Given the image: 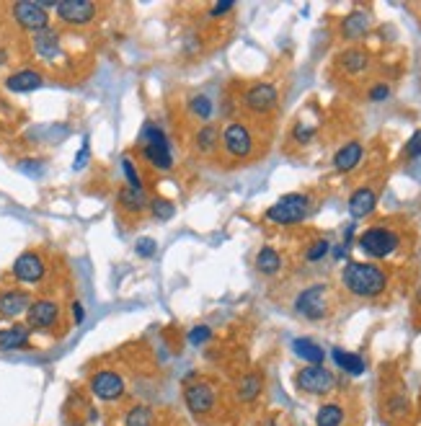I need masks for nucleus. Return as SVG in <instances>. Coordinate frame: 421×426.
<instances>
[{"mask_svg": "<svg viewBox=\"0 0 421 426\" xmlns=\"http://www.w3.org/2000/svg\"><path fill=\"white\" fill-rule=\"evenodd\" d=\"M256 269L261 271V274H277L279 269H282V258H279L277 248H272V245H264V248L258 250L256 256Z\"/></svg>", "mask_w": 421, "mask_h": 426, "instance_id": "obj_27", "label": "nucleus"}, {"mask_svg": "<svg viewBox=\"0 0 421 426\" xmlns=\"http://www.w3.org/2000/svg\"><path fill=\"white\" fill-rule=\"evenodd\" d=\"M367 29H370V19H367L365 11H354V14H349L347 19L341 21L344 39H360V36L367 34Z\"/></svg>", "mask_w": 421, "mask_h": 426, "instance_id": "obj_23", "label": "nucleus"}, {"mask_svg": "<svg viewBox=\"0 0 421 426\" xmlns=\"http://www.w3.org/2000/svg\"><path fill=\"white\" fill-rule=\"evenodd\" d=\"M398 245H401L398 235L393 230H387V228H370V230H365L360 235V248L372 258L390 256Z\"/></svg>", "mask_w": 421, "mask_h": 426, "instance_id": "obj_5", "label": "nucleus"}, {"mask_svg": "<svg viewBox=\"0 0 421 426\" xmlns=\"http://www.w3.org/2000/svg\"><path fill=\"white\" fill-rule=\"evenodd\" d=\"M34 49L39 57H44V60H55V57H60V52H62L60 34L52 31V29H44V31L34 34Z\"/></svg>", "mask_w": 421, "mask_h": 426, "instance_id": "obj_20", "label": "nucleus"}, {"mask_svg": "<svg viewBox=\"0 0 421 426\" xmlns=\"http://www.w3.org/2000/svg\"><path fill=\"white\" fill-rule=\"evenodd\" d=\"M310 212V196L305 194H285L266 210V220L274 225H295L303 223Z\"/></svg>", "mask_w": 421, "mask_h": 426, "instance_id": "obj_3", "label": "nucleus"}, {"mask_svg": "<svg viewBox=\"0 0 421 426\" xmlns=\"http://www.w3.org/2000/svg\"><path fill=\"white\" fill-rule=\"evenodd\" d=\"M313 132H315V127H310V124H303L300 122L298 127H295V140L298 142H308L313 137Z\"/></svg>", "mask_w": 421, "mask_h": 426, "instance_id": "obj_39", "label": "nucleus"}, {"mask_svg": "<svg viewBox=\"0 0 421 426\" xmlns=\"http://www.w3.org/2000/svg\"><path fill=\"white\" fill-rule=\"evenodd\" d=\"M375 204H377V194L370 186H362V189H357L349 196V215L354 220H362V217H367L375 210Z\"/></svg>", "mask_w": 421, "mask_h": 426, "instance_id": "obj_17", "label": "nucleus"}, {"mask_svg": "<svg viewBox=\"0 0 421 426\" xmlns=\"http://www.w3.org/2000/svg\"><path fill=\"white\" fill-rule=\"evenodd\" d=\"M341 421H344V408L336 406V403H326L315 416L318 426H341Z\"/></svg>", "mask_w": 421, "mask_h": 426, "instance_id": "obj_29", "label": "nucleus"}, {"mask_svg": "<svg viewBox=\"0 0 421 426\" xmlns=\"http://www.w3.org/2000/svg\"><path fill=\"white\" fill-rule=\"evenodd\" d=\"M261 390H264V377H261L258 372H245L243 377L238 380V385H235L238 400H243V403H251V400H256Z\"/></svg>", "mask_w": 421, "mask_h": 426, "instance_id": "obj_22", "label": "nucleus"}, {"mask_svg": "<svg viewBox=\"0 0 421 426\" xmlns=\"http://www.w3.org/2000/svg\"><path fill=\"white\" fill-rule=\"evenodd\" d=\"M150 210H153V215H156L158 220H171L173 212H176V207H173V202H168V199L156 196V199L150 202Z\"/></svg>", "mask_w": 421, "mask_h": 426, "instance_id": "obj_32", "label": "nucleus"}, {"mask_svg": "<svg viewBox=\"0 0 421 426\" xmlns=\"http://www.w3.org/2000/svg\"><path fill=\"white\" fill-rule=\"evenodd\" d=\"M328 248H331V243H328L326 238H320V240H315V243L308 248L305 258H308V261H320V258L328 253Z\"/></svg>", "mask_w": 421, "mask_h": 426, "instance_id": "obj_34", "label": "nucleus"}, {"mask_svg": "<svg viewBox=\"0 0 421 426\" xmlns=\"http://www.w3.org/2000/svg\"><path fill=\"white\" fill-rule=\"evenodd\" d=\"M29 336H31V328L29 325H8L0 331V352H14V349H24L29 344Z\"/></svg>", "mask_w": 421, "mask_h": 426, "instance_id": "obj_18", "label": "nucleus"}, {"mask_svg": "<svg viewBox=\"0 0 421 426\" xmlns=\"http://www.w3.org/2000/svg\"><path fill=\"white\" fill-rule=\"evenodd\" d=\"M295 310L303 318L320 320L328 315V287L326 284H313L308 290H303L295 300Z\"/></svg>", "mask_w": 421, "mask_h": 426, "instance_id": "obj_4", "label": "nucleus"}, {"mask_svg": "<svg viewBox=\"0 0 421 426\" xmlns=\"http://www.w3.org/2000/svg\"><path fill=\"white\" fill-rule=\"evenodd\" d=\"M91 392H93L98 400H106V403H114L124 395V380L122 375H116L114 370H101L91 377Z\"/></svg>", "mask_w": 421, "mask_h": 426, "instance_id": "obj_12", "label": "nucleus"}, {"mask_svg": "<svg viewBox=\"0 0 421 426\" xmlns=\"http://www.w3.org/2000/svg\"><path fill=\"white\" fill-rule=\"evenodd\" d=\"M277 103L279 93L272 83H253L243 96V106L248 111H253V114H269V111L277 108Z\"/></svg>", "mask_w": 421, "mask_h": 426, "instance_id": "obj_9", "label": "nucleus"}, {"mask_svg": "<svg viewBox=\"0 0 421 426\" xmlns=\"http://www.w3.org/2000/svg\"><path fill=\"white\" fill-rule=\"evenodd\" d=\"M189 108H191V114L199 116V119H210L212 116V101L207 96H191Z\"/></svg>", "mask_w": 421, "mask_h": 426, "instance_id": "obj_31", "label": "nucleus"}, {"mask_svg": "<svg viewBox=\"0 0 421 426\" xmlns=\"http://www.w3.org/2000/svg\"><path fill=\"white\" fill-rule=\"evenodd\" d=\"M233 8V0H225V3H218V6H212V11H210V16L212 19H218V16H223V14H228Z\"/></svg>", "mask_w": 421, "mask_h": 426, "instance_id": "obj_41", "label": "nucleus"}, {"mask_svg": "<svg viewBox=\"0 0 421 426\" xmlns=\"http://www.w3.org/2000/svg\"><path fill=\"white\" fill-rule=\"evenodd\" d=\"M183 400H186V406H189V411L194 413V416H204V413H210L212 408H215L218 392H215V387H212L210 382L199 380V382L186 385V390H183Z\"/></svg>", "mask_w": 421, "mask_h": 426, "instance_id": "obj_10", "label": "nucleus"}, {"mask_svg": "<svg viewBox=\"0 0 421 426\" xmlns=\"http://www.w3.org/2000/svg\"><path fill=\"white\" fill-rule=\"evenodd\" d=\"M406 156L408 158H421V129H416L414 135L406 142Z\"/></svg>", "mask_w": 421, "mask_h": 426, "instance_id": "obj_37", "label": "nucleus"}, {"mask_svg": "<svg viewBox=\"0 0 421 426\" xmlns=\"http://www.w3.org/2000/svg\"><path fill=\"white\" fill-rule=\"evenodd\" d=\"M14 19L21 29L34 31V34L49 29V14L39 3H34V0H19V3H14Z\"/></svg>", "mask_w": 421, "mask_h": 426, "instance_id": "obj_8", "label": "nucleus"}, {"mask_svg": "<svg viewBox=\"0 0 421 426\" xmlns=\"http://www.w3.org/2000/svg\"><path fill=\"white\" fill-rule=\"evenodd\" d=\"M223 148L235 161H245L253 153V135L243 122H230L223 129Z\"/></svg>", "mask_w": 421, "mask_h": 426, "instance_id": "obj_6", "label": "nucleus"}, {"mask_svg": "<svg viewBox=\"0 0 421 426\" xmlns=\"http://www.w3.org/2000/svg\"><path fill=\"white\" fill-rule=\"evenodd\" d=\"M212 338V328L210 325H194L189 331V344L191 346H199V344H204V341H210Z\"/></svg>", "mask_w": 421, "mask_h": 426, "instance_id": "obj_35", "label": "nucleus"}, {"mask_svg": "<svg viewBox=\"0 0 421 426\" xmlns=\"http://www.w3.org/2000/svg\"><path fill=\"white\" fill-rule=\"evenodd\" d=\"M341 282L352 292L354 298H380L382 292L387 290V274L377 264H362V261H352L347 264Z\"/></svg>", "mask_w": 421, "mask_h": 426, "instance_id": "obj_1", "label": "nucleus"}, {"mask_svg": "<svg viewBox=\"0 0 421 426\" xmlns=\"http://www.w3.org/2000/svg\"><path fill=\"white\" fill-rule=\"evenodd\" d=\"M360 161H362V145L360 142H347L333 156V168L339 171V173H349V171H354L360 166Z\"/></svg>", "mask_w": 421, "mask_h": 426, "instance_id": "obj_19", "label": "nucleus"}, {"mask_svg": "<svg viewBox=\"0 0 421 426\" xmlns=\"http://www.w3.org/2000/svg\"><path fill=\"white\" fill-rule=\"evenodd\" d=\"M333 362L349 375L365 372V362H362V357H357V354H352V352H344V349H333Z\"/></svg>", "mask_w": 421, "mask_h": 426, "instance_id": "obj_28", "label": "nucleus"}, {"mask_svg": "<svg viewBox=\"0 0 421 426\" xmlns=\"http://www.w3.org/2000/svg\"><path fill=\"white\" fill-rule=\"evenodd\" d=\"M31 308V298L24 290H6L0 292V315L3 318H19L21 313Z\"/></svg>", "mask_w": 421, "mask_h": 426, "instance_id": "obj_15", "label": "nucleus"}, {"mask_svg": "<svg viewBox=\"0 0 421 426\" xmlns=\"http://www.w3.org/2000/svg\"><path fill=\"white\" fill-rule=\"evenodd\" d=\"M339 65L347 73L357 75L362 73V70H367V65H370V54L365 52V49H347V52L339 54Z\"/></svg>", "mask_w": 421, "mask_h": 426, "instance_id": "obj_25", "label": "nucleus"}, {"mask_svg": "<svg viewBox=\"0 0 421 426\" xmlns=\"http://www.w3.org/2000/svg\"><path fill=\"white\" fill-rule=\"evenodd\" d=\"M261 426H277V424H274V421H266V424H261Z\"/></svg>", "mask_w": 421, "mask_h": 426, "instance_id": "obj_43", "label": "nucleus"}, {"mask_svg": "<svg viewBox=\"0 0 421 426\" xmlns=\"http://www.w3.org/2000/svg\"><path fill=\"white\" fill-rule=\"evenodd\" d=\"M57 16L68 26H88L96 16V3L91 0H62L57 3Z\"/></svg>", "mask_w": 421, "mask_h": 426, "instance_id": "obj_11", "label": "nucleus"}, {"mask_svg": "<svg viewBox=\"0 0 421 426\" xmlns=\"http://www.w3.org/2000/svg\"><path fill=\"white\" fill-rule=\"evenodd\" d=\"M73 318H75V323H83V318H86L81 303H73Z\"/></svg>", "mask_w": 421, "mask_h": 426, "instance_id": "obj_42", "label": "nucleus"}, {"mask_svg": "<svg viewBox=\"0 0 421 426\" xmlns=\"http://www.w3.org/2000/svg\"><path fill=\"white\" fill-rule=\"evenodd\" d=\"M119 204H122L127 212H137V215L150 207L148 196H145V189H129V186L119 191Z\"/></svg>", "mask_w": 421, "mask_h": 426, "instance_id": "obj_26", "label": "nucleus"}, {"mask_svg": "<svg viewBox=\"0 0 421 426\" xmlns=\"http://www.w3.org/2000/svg\"><path fill=\"white\" fill-rule=\"evenodd\" d=\"M387 96H390V88H387L385 83H380V86H375V88L370 91V98H372V101H385Z\"/></svg>", "mask_w": 421, "mask_h": 426, "instance_id": "obj_40", "label": "nucleus"}, {"mask_svg": "<svg viewBox=\"0 0 421 426\" xmlns=\"http://www.w3.org/2000/svg\"><path fill=\"white\" fill-rule=\"evenodd\" d=\"M88 137H86V140H83V148H81V153H78V156H75V163H73V168L75 171H83L86 168V161H88Z\"/></svg>", "mask_w": 421, "mask_h": 426, "instance_id": "obj_38", "label": "nucleus"}, {"mask_svg": "<svg viewBox=\"0 0 421 426\" xmlns=\"http://www.w3.org/2000/svg\"><path fill=\"white\" fill-rule=\"evenodd\" d=\"M156 248H158V243H156V240H153V238H137V243H135L137 256L150 258V256H153V253H156Z\"/></svg>", "mask_w": 421, "mask_h": 426, "instance_id": "obj_36", "label": "nucleus"}, {"mask_svg": "<svg viewBox=\"0 0 421 426\" xmlns=\"http://www.w3.org/2000/svg\"><path fill=\"white\" fill-rule=\"evenodd\" d=\"M298 387L308 395H326V392L333 390L336 380H333V372H328L326 367L320 365H308L305 370L298 372Z\"/></svg>", "mask_w": 421, "mask_h": 426, "instance_id": "obj_7", "label": "nucleus"}, {"mask_svg": "<svg viewBox=\"0 0 421 426\" xmlns=\"http://www.w3.org/2000/svg\"><path fill=\"white\" fill-rule=\"evenodd\" d=\"M293 349L300 359H305L310 365H323V359H326V352L315 341H310V338H295Z\"/></svg>", "mask_w": 421, "mask_h": 426, "instance_id": "obj_24", "label": "nucleus"}, {"mask_svg": "<svg viewBox=\"0 0 421 426\" xmlns=\"http://www.w3.org/2000/svg\"><path fill=\"white\" fill-rule=\"evenodd\" d=\"M26 320L29 328H39V331H47L60 320V305L55 300H34L31 308L26 310Z\"/></svg>", "mask_w": 421, "mask_h": 426, "instance_id": "obj_14", "label": "nucleus"}, {"mask_svg": "<svg viewBox=\"0 0 421 426\" xmlns=\"http://www.w3.org/2000/svg\"><path fill=\"white\" fill-rule=\"evenodd\" d=\"M41 86H44V78L36 70H19V73L6 78V88L14 91V93H29V91H36Z\"/></svg>", "mask_w": 421, "mask_h": 426, "instance_id": "obj_16", "label": "nucleus"}, {"mask_svg": "<svg viewBox=\"0 0 421 426\" xmlns=\"http://www.w3.org/2000/svg\"><path fill=\"white\" fill-rule=\"evenodd\" d=\"M122 171H124V176H127V181H129V189H143V178H140L135 163L129 161V158H122Z\"/></svg>", "mask_w": 421, "mask_h": 426, "instance_id": "obj_33", "label": "nucleus"}, {"mask_svg": "<svg viewBox=\"0 0 421 426\" xmlns=\"http://www.w3.org/2000/svg\"><path fill=\"white\" fill-rule=\"evenodd\" d=\"M220 148V129L215 124H202L194 135V150L199 156H210L212 150Z\"/></svg>", "mask_w": 421, "mask_h": 426, "instance_id": "obj_21", "label": "nucleus"}, {"mask_svg": "<svg viewBox=\"0 0 421 426\" xmlns=\"http://www.w3.org/2000/svg\"><path fill=\"white\" fill-rule=\"evenodd\" d=\"M140 142H143V156L145 161L158 171H171L173 168V150L166 137V132L156 124H145L140 132Z\"/></svg>", "mask_w": 421, "mask_h": 426, "instance_id": "obj_2", "label": "nucleus"}, {"mask_svg": "<svg viewBox=\"0 0 421 426\" xmlns=\"http://www.w3.org/2000/svg\"><path fill=\"white\" fill-rule=\"evenodd\" d=\"M124 426H153V411L148 406H132L124 413Z\"/></svg>", "mask_w": 421, "mask_h": 426, "instance_id": "obj_30", "label": "nucleus"}, {"mask_svg": "<svg viewBox=\"0 0 421 426\" xmlns=\"http://www.w3.org/2000/svg\"><path fill=\"white\" fill-rule=\"evenodd\" d=\"M14 277L19 279V282L24 284H36L44 279V274H47V266H44V261H41L39 253H34V250H26V253H21L19 258L14 261Z\"/></svg>", "mask_w": 421, "mask_h": 426, "instance_id": "obj_13", "label": "nucleus"}]
</instances>
